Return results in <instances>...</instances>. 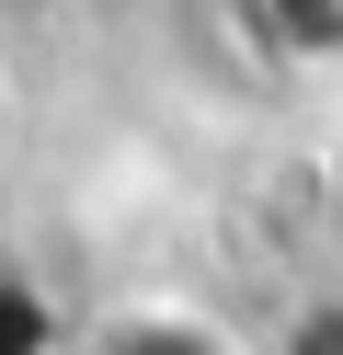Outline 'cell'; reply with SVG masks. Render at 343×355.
<instances>
[{"instance_id": "cell-1", "label": "cell", "mask_w": 343, "mask_h": 355, "mask_svg": "<svg viewBox=\"0 0 343 355\" xmlns=\"http://www.w3.org/2000/svg\"><path fill=\"white\" fill-rule=\"evenodd\" d=\"M240 24L286 69H343V0H240Z\"/></svg>"}, {"instance_id": "cell-2", "label": "cell", "mask_w": 343, "mask_h": 355, "mask_svg": "<svg viewBox=\"0 0 343 355\" xmlns=\"http://www.w3.org/2000/svg\"><path fill=\"white\" fill-rule=\"evenodd\" d=\"M91 355H229V332H206L195 309H114Z\"/></svg>"}, {"instance_id": "cell-3", "label": "cell", "mask_w": 343, "mask_h": 355, "mask_svg": "<svg viewBox=\"0 0 343 355\" xmlns=\"http://www.w3.org/2000/svg\"><path fill=\"white\" fill-rule=\"evenodd\" d=\"M274 355H343V298H309V309L286 321V344H274Z\"/></svg>"}, {"instance_id": "cell-4", "label": "cell", "mask_w": 343, "mask_h": 355, "mask_svg": "<svg viewBox=\"0 0 343 355\" xmlns=\"http://www.w3.org/2000/svg\"><path fill=\"white\" fill-rule=\"evenodd\" d=\"M332 230H343V149H332Z\"/></svg>"}]
</instances>
